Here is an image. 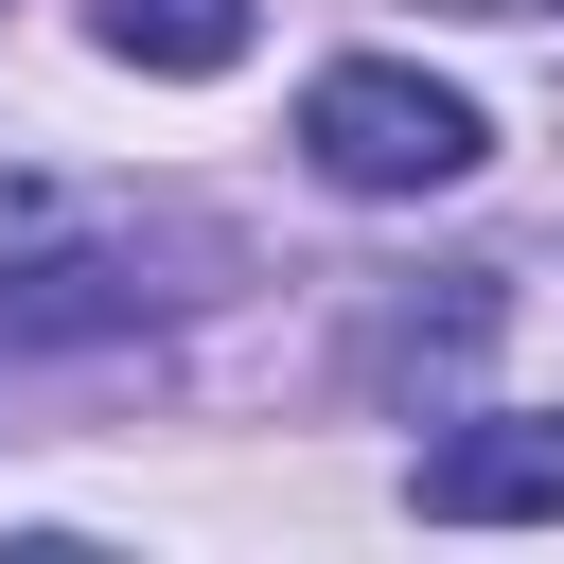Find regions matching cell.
Segmentation results:
<instances>
[{
  "label": "cell",
  "mask_w": 564,
  "mask_h": 564,
  "mask_svg": "<svg viewBox=\"0 0 564 564\" xmlns=\"http://www.w3.org/2000/svg\"><path fill=\"white\" fill-rule=\"evenodd\" d=\"M300 159H317L335 194H458V176L494 159V123H476V88H441V70H405V53H335V70L300 88Z\"/></svg>",
  "instance_id": "obj_1"
},
{
  "label": "cell",
  "mask_w": 564,
  "mask_h": 564,
  "mask_svg": "<svg viewBox=\"0 0 564 564\" xmlns=\"http://www.w3.org/2000/svg\"><path fill=\"white\" fill-rule=\"evenodd\" d=\"M423 511H441V529H529V511H564V423H546V405L441 423V441H423Z\"/></svg>",
  "instance_id": "obj_2"
},
{
  "label": "cell",
  "mask_w": 564,
  "mask_h": 564,
  "mask_svg": "<svg viewBox=\"0 0 564 564\" xmlns=\"http://www.w3.org/2000/svg\"><path fill=\"white\" fill-rule=\"evenodd\" d=\"M88 35H106L123 70L194 88V70H229V53H247V0H88Z\"/></svg>",
  "instance_id": "obj_3"
},
{
  "label": "cell",
  "mask_w": 564,
  "mask_h": 564,
  "mask_svg": "<svg viewBox=\"0 0 564 564\" xmlns=\"http://www.w3.org/2000/svg\"><path fill=\"white\" fill-rule=\"evenodd\" d=\"M18 247H35V176H0V264H18Z\"/></svg>",
  "instance_id": "obj_4"
},
{
  "label": "cell",
  "mask_w": 564,
  "mask_h": 564,
  "mask_svg": "<svg viewBox=\"0 0 564 564\" xmlns=\"http://www.w3.org/2000/svg\"><path fill=\"white\" fill-rule=\"evenodd\" d=\"M441 18H564V0H441Z\"/></svg>",
  "instance_id": "obj_5"
}]
</instances>
